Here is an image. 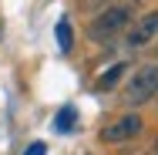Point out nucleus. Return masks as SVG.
Listing matches in <instances>:
<instances>
[{
    "label": "nucleus",
    "mask_w": 158,
    "mask_h": 155,
    "mask_svg": "<svg viewBox=\"0 0 158 155\" xmlns=\"http://www.w3.org/2000/svg\"><path fill=\"white\" fill-rule=\"evenodd\" d=\"M158 94V64L138 67L125 84V105H145Z\"/></svg>",
    "instance_id": "obj_1"
},
{
    "label": "nucleus",
    "mask_w": 158,
    "mask_h": 155,
    "mask_svg": "<svg viewBox=\"0 0 158 155\" xmlns=\"http://www.w3.org/2000/svg\"><path fill=\"white\" fill-rule=\"evenodd\" d=\"M128 20H131V10L128 7H108L104 14H98L94 20H91V27H88V34H91V41H111L114 34H121L128 27Z\"/></svg>",
    "instance_id": "obj_2"
},
{
    "label": "nucleus",
    "mask_w": 158,
    "mask_h": 155,
    "mask_svg": "<svg viewBox=\"0 0 158 155\" xmlns=\"http://www.w3.org/2000/svg\"><path fill=\"white\" fill-rule=\"evenodd\" d=\"M141 131V115H121V118H114L111 125H104L101 128V142H108V145H121V142H131L135 135Z\"/></svg>",
    "instance_id": "obj_3"
},
{
    "label": "nucleus",
    "mask_w": 158,
    "mask_h": 155,
    "mask_svg": "<svg viewBox=\"0 0 158 155\" xmlns=\"http://www.w3.org/2000/svg\"><path fill=\"white\" fill-rule=\"evenodd\" d=\"M155 37H158V10L145 14L141 20H135V24L128 27V44H131V47H145V44H152Z\"/></svg>",
    "instance_id": "obj_4"
},
{
    "label": "nucleus",
    "mask_w": 158,
    "mask_h": 155,
    "mask_svg": "<svg viewBox=\"0 0 158 155\" xmlns=\"http://www.w3.org/2000/svg\"><path fill=\"white\" fill-rule=\"evenodd\" d=\"M74 125H77V111H74V105H64L61 111L54 115V131H74Z\"/></svg>",
    "instance_id": "obj_5"
},
{
    "label": "nucleus",
    "mask_w": 158,
    "mask_h": 155,
    "mask_svg": "<svg viewBox=\"0 0 158 155\" xmlns=\"http://www.w3.org/2000/svg\"><path fill=\"white\" fill-rule=\"evenodd\" d=\"M57 47H61L64 54L74 47V27H71V20H67V17L57 20Z\"/></svg>",
    "instance_id": "obj_6"
},
{
    "label": "nucleus",
    "mask_w": 158,
    "mask_h": 155,
    "mask_svg": "<svg viewBox=\"0 0 158 155\" xmlns=\"http://www.w3.org/2000/svg\"><path fill=\"white\" fill-rule=\"evenodd\" d=\"M121 74H125V64H114L108 74H101V78H98V91H108V88H114Z\"/></svg>",
    "instance_id": "obj_7"
},
{
    "label": "nucleus",
    "mask_w": 158,
    "mask_h": 155,
    "mask_svg": "<svg viewBox=\"0 0 158 155\" xmlns=\"http://www.w3.org/2000/svg\"><path fill=\"white\" fill-rule=\"evenodd\" d=\"M24 155H47V145H44V142H34V145L24 149Z\"/></svg>",
    "instance_id": "obj_8"
}]
</instances>
